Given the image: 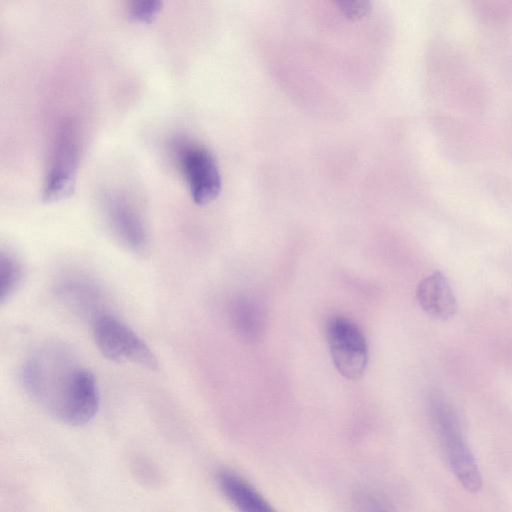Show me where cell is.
<instances>
[{"instance_id":"obj_8","label":"cell","mask_w":512,"mask_h":512,"mask_svg":"<svg viewBox=\"0 0 512 512\" xmlns=\"http://www.w3.org/2000/svg\"><path fill=\"white\" fill-rule=\"evenodd\" d=\"M216 482L236 512H278L249 481L231 470H220Z\"/></svg>"},{"instance_id":"obj_6","label":"cell","mask_w":512,"mask_h":512,"mask_svg":"<svg viewBox=\"0 0 512 512\" xmlns=\"http://www.w3.org/2000/svg\"><path fill=\"white\" fill-rule=\"evenodd\" d=\"M106 224L113 238L129 253L146 257L150 252V231L140 208L121 194H108L103 202Z\"/></svg>"},{"instance_id":"obj_14","label":"cell","mask_w":512,"mask_h":512,"mask_svg":"<svg viewBox=\"0 0 512 512\" xmlns=\"http://www.w3.org/2000/svg\"><path fill=\"white\" fill-rule=\"evenodd\" d=\"M160 0H134L128 3L127 13L130 18L140 22H150L162 9Z\"/></svg>"},{"instance_id":"obj_9","label":"cell","mask_w":512,"mask_h":512,"mask_svg":"<svg viewBox=\"0 0 512 512\" xmlns=\"http://www.w3.org/2000/svg\"><path fill=\"white\" fill-rule=\"evenodd\" d=\"M416 297L423 311L434 319L448 320L457 312L456 297L440 271L427 275L419 282Z\"/></svg>"},{"instance_id":"obj_11","label":"cell","mask_w":512,"mask_h":512,"mask_svg":"<svg viewBox=\"0 0 512 512\" xmlns=\"http://www.w3.org/2000/svg\"><path fill=\"white\" fill-rule=\"evenodd\" d=\"M23 278L19 259L9 250L0 251V302L4 304L16 292Z\"/></svg>"},{"instance_id":"obj_10","label":"cell","mask_w":512,"mask_h":512,"mask_svg":"<svg viewBox=\"0 0 512 512\" xmlns=\"http://www.w3.org/2000/svg\"><path fill=\"white\" fill-rule=\"evenodd\" d=\"M233 329L244 339L255 340L263 330L264 318L260 307L245 296L234 298L228 306Z\"/></svg>"},{"instance_id":"obj_2","label":"cell","mask_w":512,"mask_h":512,"mask_svg":"<svg viewBox=\"0 0 512 512\" xmlns=\"http://www.w3.org/2000/svg\"><path fill=\"white\" fill-rule=\"evenodd\" d=\"M429 417L446 461L462 487L476 493L482 477L470 450L454 407L440 394H432L428 402Z\"/></svg>"},{"instance_id":"obj_13","label":"cell","mask_w":512,"mask_h":512,"mask_svg":"<svg viewBox=\"0 0 512 512\" xmlns=\"http://www.w3.org/2000/svg\"><path fill=\"white\" fill-rule=\"evenodd\" d=\"M350 512H394V510L375 492L361 489L351 497Z\"/></svg>"},{"instance_id":"obj_1","label":"cell","mask_w":512,"mask_h":512,"mask_svg":"<svg viewBox=\"0 0 512 512\" xmlns=\"http://www.w3.org/2000/svg\"><path fill=\"white\" fill-rule=\"evenodd\" d=\"M21 383L42 410L63 424L84 425L98 411L94 374L61 344L49 343L35 350L22 366Z\"/></svg>"},{"instance_id":"obj_3","label":"cell","mask_w":512,"mask_h":512,"mask_svg":"<svg viewBox=\"0 0 512 512\" xmlns=\"http://www.w3.org/2000/svg\"><path fill=\"white\" fill-rule=\"evenodd\" d=\"M81 152V139L77 124L65 120L53 137L49 163L45 175L42 198L55 202L68 197L75 185Z\"/></svg>"},{"instance_id":"obj_15","label":"cell","mask_w":512,"mask_h":512,"mask_svg":"<svg viewBox=\"0 0 512 512\" xmlns=\"http://www.w3.org/2000/svg\"><path fill=\"white\" fill-rule=\"evenodd\" d=\"M339 10L350 19H359L367 15L371 8V3L362 0H343L336 2Z\"/></svg>"},{"instance_id":"obj_12","label":"cell","mask_w":512,"mask_h":512,"mask_svg":"<svg viewBox=\"0 0 512 512\" xmlns=\"http://www.w3.org/2000/svg\"><path fill=\"white\" fill-rule=\"evenodd\" d=\"M61 293L69 305L81 312H88L89 316L91 314L93 321L105 313L97 309L95 291L86 283L72 282L65 284Z\"/></svg>"},{"instance_id":"obj_7","label":"cell","mask_w":512,"mask_h":512,"mask_svg":"<svg viewBox=\"0 0 512 512\" xmlns=\"http://www.w3.org/2000/svg\"><path fill=\"white\" fill-rule=\"evenodd\" d=\"M178 158L192 200L198 205L213 201L221 191V176L212 154L199 145L187 144L180 147Z\"/></svg>"},{"instance_id":"obj_4","label":"cell","mask_w":512,"mask_h":512,"mask_svg":"<svg viewBox=\"0 0 512 512\" xmlns=\"http://www.w3.org/2000/svg\"><path fill=\"white\" fill-rule=\"evenodd\" d=\"M93 336L98 350L110 361H130L149 370L158 367L149 346L127 324L109 313L93 321Z\"/></svg>"},{"instance_id":"obj_5","label":"cell","mask_w":512,"mask_h":512,"mask_svg":"<svg viewBox=\"0 0 512 512\" xmlns=\"http://www.w3.org/2000/svg\"><path fill=\"white\" fill-rule=\"evenodd\" d=\"M332 362L344 378L357 380L362 377L368 362V345L360 327L344 316H332L325 324Z\"/></svg>"}]
</instances>
